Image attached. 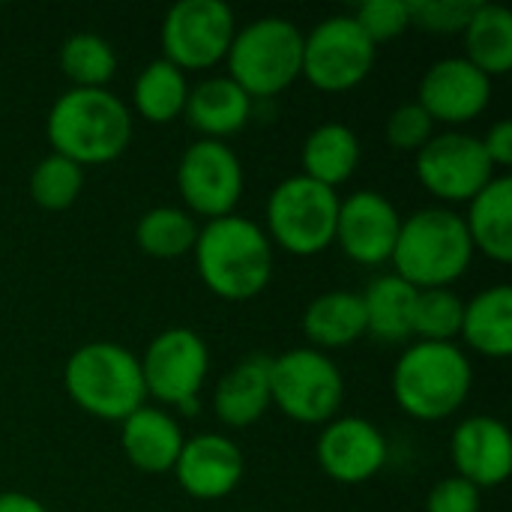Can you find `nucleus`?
<instances>
[{
	"label": "nucleus",
	"mask_w": 512,
	"mask_h": 512,
	"mask_svg": "<svg viewBox=\"0 0 512 512\" xmlns=\"http://www.w3.org/2000/svg\"><path fill=\"white\" fill-rule=\"evenodd\" d=\"M45 135L51 153L66 156L81 168L105 165L126 153L132 141V114L129 105L108 87H72L51 105Z\"/></svg>",
	"instance_id": "f257e3e1"
},
{
	"label": "nucleus",
	"mask_w": 512,
	"mask_h": 512,
	"mask_svg": "<svg viewBox=\"0 0 512 512\" xmlns=\"http://www.w3.org/2000/svg\"><path fill=\"white\" fill-rule=\"evenodd\" d=\"M192 252L201 282L222 300H252L273 279V243L261 225L243 216L210 219L198 228Z\"/></svg>",
	"instance_id": "f03ea898"
},
{
	"label": "nucleus",
	"mask_w": 512,
	"mask_h": 512,
	"mask_svg": "<svg viewBox=\"0 0 512 512\" xmlns=\"http://www.w3.org/2000/svg\"><path fill=\"white\" fill-rule=\"evenodd\" d=\"M474 369L456 342H414L393 366V399L423 423L453 417L471 396Z\"/></svg>",
	"instance_id": "7ed1b4c3"
},
{
	"label": "nucleus",
	"mask_w": 512,
	"mask_h": 512,
	"mask_svg": "<svg viewBox=\"0 0 512 512\" xmlns=\"http://www.w3.org/2000/svg\"><path fill=\"white\" fill-rule=\"evenodd\" d=\"M396 276L417 291L450 288L474 261L465 219L447 207H426L402 219L393 258Z\"/></svg>",
	"instance_id": "20e7f679"
},
{
	"label": "nucleus",
	"mask_w": 512,
	"mask_h": 512,
	"mask_svg": "<svg viewBox=\"0 0 512 512\" xmlns=\"http://www.w3.org/2000/svg\"><path fill=\"white\" fill-rule=\"evenodd\" d=\"M63 384L84 414L111 423H123L147 402L138 357L114 342H87L72 351Z\"/></svg>",
	"instance_id": "39448f33"
},
{
	"label": "nucleus",
	"mask_w": 512,
	"mask_h": 512,
	"mask_svg": "<svg viewBox=\"0 0 512 512\" xmlns=\"http://www.w3.org/2000/svg\"><path fill=\"white\" fill-rule=\"evenodd\" d=\"M228 78L249 99H270L303 75V33L294 21L264 15L240 27L228 48Z\"/></svg>",
	"instance_id": "423d86ee"
},
{
	"label": "nucleus",
	"mask_w": 512,
	"mask_h": 512,
	"mask_svg": "<svg viewBox=\"0 0 512 512\" xmlns=\"http://www.w3.org/2000/svg\"><path fill=\"white\" fill-rule=\"evenodd\" d=\"M339 195L330 186L294 174L282 180L267 198V237L291 255L309 258L333 246Z\"/></svg>",
	"instance_id": "0eeeda50"
},
{
	"label": "nucleus",
	"mask_w": 512,
	"mask_h": 512,
	"mask_svg": "<svg viewBox=\"0 0 512 512\" xmlns=\"http://www.w3.org/2000/svg\"><path fill=\"white\" fill-rule=\"evenodd\" d=\"M270 399L297 423H330L345 402L342 369L324 351L291 348L270 357Z\"/></svg>",
	"instance_id": "6e6552de"
},
{
	"label": "nucleus",
	"mask_w": 512,
	"mask_h": 512,
	"mask_svg": "<svg viewBox=\"0 0 512 512\" xmlns=\"http://www.w3.org/2000/svg\"><path fill=\"white\" fill-rule=\"evenodd\" d=\"M144 390L156 402L183 414H198V396L210 372L207 342L189 327L162 330L138 357Z\"/></svg>",
	"instance_id": "1a4fd4ad"
},
{
	"label": "nucleus",
	"mask_w": 512,
	"mask_h": 512,
	"mask_svg": "<svg viewBox=\"0 0 512 512\" xmlns=\"http://www.w3.org/2000/svg\"><path fill=\"white\" fill-rule=\"evenodd\" d=\"M378 48L363 36L351 15H330L303 33V75L324 93H345L363 84Z\"/></svg>",
	"instance_id": "9d476101"
},
{
	"label": "nucleus",
	"mask_w": 512,
	"mask_h": 512,
	"mask_svg": "<svg viewBox=\"0 0 512 512\" xmlns=\"http://www.w3.org/2000/svg\"><path fill=\"white\" fill-rule=\"evenodd\" d=\"M234 33V12L222 0H180L165 12L162 51L180 72L213 69L228 57Z\"/></svg>",
	"instance_id": "9b49d317"
},
{
	"label": "nucleus",
	"mask_w": 512,
	"mask_h": 512,
	"mask_svg": "<svg viewBox=\"0 0 512 512\" xmlns=\"http://www.w3.org/2000/svg\"><path fill=\"white\" fill-rule=\"evenodd\" d=\"M177 189L186 213L210 219L231 216L243 195V165L225 141H195L177 165Z\"/></svg>",
	"instance_id": "f8f14e48"
},
{
	"label": "nucleus",
	"mask_w": 512,
	"mask_h": 512,
	"mask_svg": "<svg viewBox=\"0 0 512 512\" xmlns=\"http://www.w3.org/2000/svg\"><path fill=\"white\" fill-rule=\"evenodd\" d=\"M492 177L495 168L480 138L468 132L432 135L417 153V180L441 201H471Z\"/></svg>",
	"instance_id": "ddd939ff"
},
{
	"label": "nucleus",
	"mask_w": 512,
	"mask_h": 512,
	"mask_svg": "<svg viewBox=\"0 0 512 512\" xmlns=\"http://www.w3.org/2000/svg\"><path fill=\"white\" fill-rule=\"evenodd\" d=\"M399 228H402V216L396 204L375 189H360L345 201H339L333 243H339V249L354 264L378 267L393 258Z\"/></svg>",
	"instance_id": "4468645a"
},
{
	"label": "nucleus",
	"mask_w": 512,
	"mask_h": 512,
	"mask_svg": "<svg viewBox=\"0 0 512 512\" xmlns=\"http://www.w3.org/2000/svg\"><path fill=\"white\" fill-rule=\"evenodd\" d=\"M318 465L321 471L342 486L369 483L387 465V438L384 432L363 417H339L324 423L318 435Z\"/></svg>",
	"instance_id": "2eb2a0df"
},
{
	"label": "nucleus",
	"mask_w": 512,
	"mask_h": 512,
	"mask_svg": "<svg viewBox=\"0 0 512 512\" xmlns=\"http://www.w3.org/2000/svg\"><path fill=\"white\" fill-rule=\"evenodd\" d=\"M492 99V78H486L465 57H444L432 63L420 81L417 102L435 123L462 126L480 117Z\"/></svg>",
	"instance_id": "dca6fc26"
},
{
	"label": "nucleus",
	"mask_w": 512,
	"mask_h": 512,
	"mask_svg": "<svg viewBox=\"0 0 512 512\" xmlns=\"http://www.w3.org/2000/svg\"><path fill=\"white\" fill-rule=\"evenodd\" d=\"M180 489L195 498V501H219L231 495L243 474H246V459L243 450L216 432L195 435L183 441V450L174 465Z\"/></svg>",
	"instance_id": "f3484780"
},
{
	"label": "nucleus",
	"mask_w": 512,
	"mask_h": 512,
	"mask_svg": "<svg viewBox=\"0 0 512 512\" xmlns=\"http://www.w3.org/2000/svg\"><path fill=\"white\" fill-rule=\"evenodd\" d=\"M450 456L456 477L468 480L480 492L504 486L512 471V438L507 423L483 414L468 417L453 432Z\"/></svg>",
	"instance_id": "a211bd4d"
},
{
	"label": "nucleus",
	"mask_w": 512,
	"mask_h": 512,
	"mask_svg": "<svg viewBox=\"0 0 512 512\" xmlns=\"http://www.w3.org/2000/svg\"><path fill=\"white\" fill-rule=\"evenodd\" d=\"M180 423L162 408H138L120 423V447L126 459L144 474H168L183 450Z\"/></svg>",
	"instance_id": "6ab92c4d"
},
{
	"label": "nucleus",
	"mask_w": 512,
	"mask_h": 512,
	"mask_svg": "<svg viewBox=\"0 0 512 512\" xmlns=\"http://www.w3.org/2000/svg\"><path fill=\"white\" fill-rule=\"evenodd\" d=\"M183 114L207 141H225L249 123L252 99L228 75H210L189 87Z\"/></svg>",
	"instance_id": "aec40b11"
},
{
	"label": "nucleus",
	"mask_w": 512,
	"mask_h": 512,
	"mask_svg": "<svg viewBox=\"0 0 512 512\" xmlns=\"http://www.w3.org/2000/svg\"><path fill=\"white\" fill-rule=\"evenodd\" d=\"M270 405V357L264 354L243 357L231 372L219 378L213 390V411L219 423L231 429H246L258 423Z\"/></svg>",
	"instance_id": "412c9836"
},
{
	"label": "nucleus",
	"mask_w": 512,
	"mask_h": 512,
	"mask_svg": "<svg viewBox=\"0 0 512 512\" xmlns=\"http://www.w3.org/2000/svg\"><path fill=\"white\" fill-rule=\"evenodd\" d=\"M465 228L474 252H483L495 264L512 261V180L510 174H495L471 201Z\"/></svg>",
	"instance_id": "4be33fe9"
},
{
	"label": "nucleus",
	"mask_w": 512,
	"mask_h": 512,
	"mask_svg": "<svg viewBox=\"0 0 512 512\" xmlns=\"http://www.w3.org/2000/svg\"><path fill=\"white\" fill-rule=\"evenodd\" d=\"M366 312V333L387 345H402L414 339V306L417 288L408 285L402 276L387 273L369 282L360 294Z\"/></svg>",
	"instance_id": "5701e85b"
},
{
	"label": "nucleus",
	"mask_w": 512,
	"mask_h": 512,
	"mask_svg": "<svg viewBox=\"0 0 512 512\" xmlns=\"http://www.w3.org/2000/svg\"><path fill=\"white\" fill-rule=\"evenodd\" d=\"M471 351L504 360L512 354V288L495 285L465 303L462 333Z\"/></svg>",
	"instance_id": "b1692460"
},
{
	"label": "nucleus",
	"mask_w": 512,
	"mask_h": 512,
	"mask_svg": "<svg viewBox=\"0 0 512 512\" xmlns=\"http://www.w3.org/2000/svg\"><path fill=\"white\" fill-rule=\"evenodd\" d=\"M303 333L315 351L345 348L366 336V312L360 294L327 291L318 294L303 312Z\"/></svg>",
	"instance_id": "393cba45"
},
{
	"label": "nucleus",
	"mask_w": 512,
	"mask_h": 512,
	"mask_svg": "<svg viewBox=\"0 0 512 512\" xmlns=\"http://www.w3.org/2000/svg\"><path fill=\"white\" fill-rule=\"evenodd\" d=\"M303 174L321 186H342L360 165V138L345 123H321L303 141Z\"/></svg>",
	"instance_id": "a878e982"
},
{
	"label": "nucleus",
	"mask_w": 512,
	"mask_h": 512,
	"mask_svg": "<svg viewBox=\"0 0 512 512\" xmlns=\"http://www.w3.org/2000/svg\"><path fill=\"white\" fill-rule=\"evenodd\" d=\"M465 36V60L474 63L486 78L507 75L512 69V12L498 3H477Z\"/></svg>",
	"instance_id": "bb28decb"
},
{
	"label": "nucleus",
	"mask_w": 512,
	"mask_h": 512,
	"mask_svg": "<svg viewBox=\"0 0 512 512\" xmlns=\"http://www.w3.org/2000/svg\"><path fill=\"white\" fill-rule=\"evenodd\" d=\"M186 96H189V84H186V75L168 63L165 57L162 60H153L141 69V75L135 78V87H132V105L135 111L150 120V123H171L183 114L186 108Z\"/></svg>",
	"instance_id": "cd10ccee"
},
{
	"label": "nucleus",
	"mask_w": 512,
	"mask_h": 512,
	"mask_svg": "<svg viewBox=\"0 0 512 512\" xmlns=\"http://www.w3.org/2000/svg\"><path fill=\"white\" fill-rule=\"evenodd\" d=\"M135 240L144 255L168 261L195 249L198 222L180 207H153L135 225Z\"/></svg>",
	"instance_id": "c85d7f7f"
},
{
	"label": "nucleus",
	"mask_w": 512,
	"mask_h": 512,
	"mask_svg": "<svg viewBox=\"0 0 512 512\" xmlns=\"http://www.w3.org/2000/svg\"><path fill=\"white\" fill-rule=\"evenodd\" d=\"M60 69L81 90H102L117 75L114 45L96 33H72L60 45Z\"/></svg>",
	"instance_id": "c756f323"
},
{
	"label": "nucleus",
	"mask_w": 512,
	"mask_h": 512,
	"mask_svg": "<svg viewBox=\"0 0 512 512\" xmlns=\"http://www.w3.org/2000/svg\"><path fill=\"white\" fill-rule=\"evenodd\" d=\"M84 189V168L66 156L48 153L30 174V198L51 213L69 210Z\"/></svg>",
	"instance_id": "7c9ffc66"
},
{
	"label": "nucleus",
	"mask_w": 512,
	"mask_h": 512,
	"mask_svg": "<svg viewBox=\"0 0 512 512\" xmlns=\"http://www.w3.org/2000/svg\"><path fill=\"white\" fill-rule=\"evenodd\" d=\"M465 303L450 288L417 291L414 306V336L417 342H453L462 333Z\"/></svg>",
	"instance_id": "2f4dec72"
},
{
	"label": "nucleus",
	"mask_w": 512,
	"mask_h": 512,
	"mask_svg": "<svg viewBox=\"0 0 512 512\" xmlns=\"http://www.w3.org/2000/svg\"><path fill=\"white\" fill-rule=\"evenodd\" d=\"M363 36L378 48L381 42L399 39L411 27V9L408 0H366L351 15Z\"/></svg>",
	"instance_id": "473e14b6"
},
{
	"label": "nucleus",
	"mask_w": 512,
	"mask_h": 512,
	"mask_svg": "<svg viewBox=\"0 0 512 512\" xmlns=\"http://www.w3.org/2000/svg\"><path fill=\"white\" fill-rule=\"evenodd\" d=\"M435 135V120L423 111L420 102H405L390 111L384 123V138L393 150L402 153H420Z\"/></svg>",
	"instance_id": "72a5a7b5"
},
{
	"label": "nucleus",
	"mask_w": 512,
	"mask_h": 512,
	"mask_svg": "<svg viewBox=\"0 0 512 512\" xmlns=\"http://www.w3.org/2000/svg\"><path fill=\"white\" fill-rule=\"evenodd\" d=\"M480 0H408L411 27L429 33H462Z\"/></svg>",
	"instance_id": "f704fd0d"
},
{
	"label": "nucleus",
	"mask_w": 512,
	"mask_h": 512,
	"mask_svg": "<svg viewBox=\"0 0 512 512\" xmlns=\"http://www.w3.org/2000/svg\"><path fill=\"white\" fill-rule=\"evenodd\" d=\"M426 512H480V489L456 474L438 480L426 498Z\"/></svg>",
	"instance_id": "c9c22d12"
},
{
	"label": "nucleus",
	"mask_w": 512,
	"mask_h": 512,
	"mask_svg": "<svg viewBox=\"0 0 512 512\" xmlns=\"http://www.w3.org/2000/svg\"><path fill=\"white\" fill-rule=\"evenodd\" d=\"M492 168H510L512 165V123L510 120H498L489 126V132L480 138Z\"/></svg>",
	"instance_id": "e433bc0d"
},
{
	"label": "nucleus",
	"mask_w": 512,
	"mask_h": 512,
	"mask_svg": "<svg viewBox=\"0 0 512 512\" xmlns=\"http://www.w3.org/2000/svg\"><path fill=\"white\" fill-rule=\"evenodd\" d=\"M0 512H48L33 495L24 492H3L0 495Z\"/></svg>",
	"instance_id": "4c0bfd02"
}]
</instances>
